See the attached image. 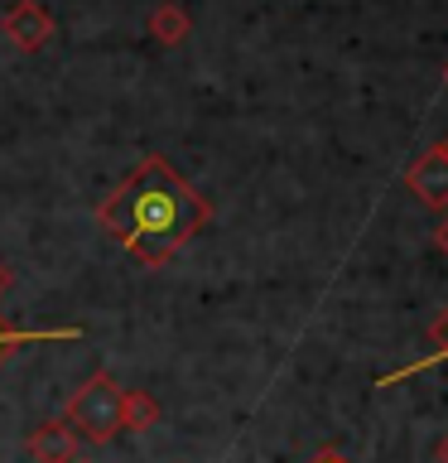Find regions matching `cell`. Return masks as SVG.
Wrapping results in <instances>:
<instances>
[{
    "label": "cell",
    "mask_w": 448,
    "mask_h": 463,
    "mask_svg": "<svg viewBox=\"0 0 448 463\" xmlns=\"http://www.w3.org/2000/svg\"><path fill=\"white\" fill-rule=\"evenodd\" d=\"M101 232L135 260L154 270L179 256L202 227L212 222V203L169 165L164 155H145L107 198L97 203Z\"/></svg>",
    "instance_id": "cell-1"
},
{
    "label": "cell",
    "mask_w": 448,
    "mask_h": 463,
    "mask_svg": "<svg viewBox=\"0 0 448 463\" xmlns=\"http://www.w3.org/2000/svg\"><path fill=\"white\" fill-rule=\"evenodd\" d=\"M121 391L126 386H116L111 372H92L78 391H72L63 420L78 430V439H87V444L121 439V430H126V420H121Z\"/></svg>",
    "instance_id": "cell-2"
},
{
    "label": "cell",
    "mask_w": 448,
    "mask_h": 463,
    "mask_svg": "<svg viewBox=\"0 0 448 463\" xmlns=\"http://www.w3.org/2000/svg\"><path fill=\"white\" fill-rule=\"evenodd\" d=\"M405 188L415 194L419 208H429V213L448 208V155L439 145H429V150L405 169Z\"/></svg>",
    "instance_id": "cell-3"
},
{
    "label": "cell",
    "mask_w": 448,
    "mask_h": 463,
    "mask_svg": "<svg viewBox=\"0 0 448 463\" xmlns=\"http://www.w3.org/2000/svg\"><path fill=\"white\" fill-rule=\"evenodd\" d=\"M0 34H5L20 53H39L43 43L53 39V14L39 5V0H14L0 20Z\"/></svg>",
    "instance_id": "cell-4"
},
{
    "label": "cell",
    "mask_w": 448,
    "mask_h": 463,
    "mask_svg": "<svg viewBox=\"0 0 448 463\" xmlns=\"http://www.w3.org/2000/svg\"><path fill=\"white\" fill-rule=\"evenodd\" d=\"M24 449L34 463H72L78 458V430H72L68 420H39V425L29 430Z\"/></svg>",
    "instance_id": "cell-5"
},
{
    "label": "cell",
    "mask_w": 448,
    "mask_h": 463,
    "mask_svg": "<svg viewBox=\"0 0 448 463\" xmlns=\"http://www.w3.org/2000/svg\"><path fill=\"white\" fill-rule=\"evenodd\" d=\"M188 34H193V14H188L183 5L164 0V5L150 10V39H154V43H164V49H179Z\"/></svg>",
    "instance_id": "cell-6"
},
{
    "label": "cell",
    "mask_w": 448,
    "mask_h": 463,
    "mask_svg": "<svg viewBox=\"0 0 448 463\" xmlns=\"http://www.w3.org/2000/svg\"><path fill=\"white\" fill-rule=\"evenodd\" d=\"M72 338H82V328H10V324H0V367H5L10 353H20L29 343H72Z\"/></svg>",
    "instance_id": "cell-7"
},
{
    "label": "cell",
    "mask_w": 448,
    "mask_h": 463,
    "mask_svg": "<svg viewBox=\"0 0 448 463\" xmlns=\"http://www.w3.org/2000/svg\"><path fill=\"white\" fill-rule=\"evenodd\" d=\"M429 343H434V353L429 357H419V362H410V367H400V372H390V376H381L376 386H400L405 376H415V372H425V367H434V362H448V309L429 324Z\"/></svg>",
    "instance_id": "cell-8"
},
{
    "label": "cell",
    "mask_w": 448,
    "mask_h": 463,
    "mask_svg": "<svg viewBox=\"0 0 448 463\" xmlns=\"http://www.w3.org/2000/svg\"><path fill=\"white\" fill-rule=\"evenodd\" d=\"M121 420H126V430H154L159 425V401L150 396V391H121Z\"/></svg>",
    "instance_id": "cell-9"
},
{
    "label": "cell",
    "mask_w": 448,
    "mask_h": 463,
    "mask_svg": "<svg viewBox=\"0 0 448 463\" xmlns=\"http://www.w3.org/2000/svg\"><path fill=\"white\" fill-rule=\"evenodd\" d=\"M434 246H439V251L448 256V217H443V222H439V227H434Z\"/></svg>",
    "instance_id": "cell-10"
},
{
    "label": "cell",
    "mask_w": 448,
    "mask_h": 463,
    "mask_svg": "<svg viewBox=\"0 0 448 463\" xmlns=\"http://www.w3.org/2000/svg\"><path fill=\"white\" fill-rule=\"evenodd\" d=\"M313 463H347V458H342V454H338V449H323V454H318V458H313Z\"/></svg>",
    "instance_id": "cell-11"
},
{
    "label": "cell",
    "mask_w": 448,
    "mask_h": 463,
    "mask_svg": "<svg viewBox=\"0 0 448 463\" xmlns=\"http://www.w3.org/2000/svg\"><path fill=\"white\" fill-rule=\"evenodd\" d=\"M434 458H439V463H448V434H443L439 444H434Z\"/></svg>",
    "instance_id": "cell-12"
},
{
    "label": "cell",
    "mask_w": 448,
    "mask_h": 463,
    "mask_svg": "<svg viewBox=\"0 0 448 463\" xmlns=\"http://www.w3.org/2000/svg\"><path fill=\"white\" fill-rule=\"evenodd\" d=\"M10 280H14V275H10L5 266H0V299H5V289H10Z\"/></svg>",
    "instance_id": "cell-13"
},
{
    "label": "cell",
    "mask_w": 448,
    "mask_h": 463,
    "mask_svg": "<svg viewBox=\"0 0 448 463\" xmlns=\"http://www.w3.org/2000/svg\"><path fill=\"white\" fill-rule=\"evenodd\" d=\"M439 150H443V155H448V136H443V140H439Z\"/></svg>",
    "instance_id": "cell-14"
},
{
    "label": "cell",
    "mask_w": 448,
    "mask_h": 463,
    "mask_svg": "<svg viewBox=\"0 0 448 463\" xmlns=\"http://www.w3.org/2000/svg\"><path fill=\"white\" fill-rule=\"evenodd\" d=\"M72 463H92V458H82V454H78V458H72Z\"/></svg>",
    "instance_id": "cell-15"
},
{
    "label": "cell",
    "mask_w": 448,
    "mask_h": 463,
    "mask_svg": "<svg viewBox=\"0 0 448 463\" xmlns=\"http://www.w3.org/2000/svg\"><path fill=\"white\" fill-rule=\"evenodd\" d=\"M443 82H448V68H443Z\"/></svg>",
    "instance_id": "cell-16"
}]
</instances>
